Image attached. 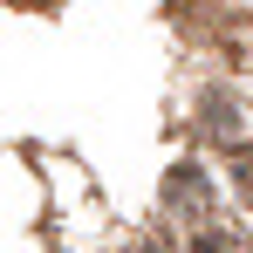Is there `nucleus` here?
Returning <instances> with one entry per match:
<instances>
[{
    "label": "nucleus",
    "mask_w": 253,
    "mask_h": 253,
    "mask_svg": "<svg viewBox=\"0 0 253 253\" xmlns=\"http://www.w3.org/2000/svg\"><path fill=\"white\" fill-rule=\"evenodd\" d=\"M14 7H48V0H14Z\"/></svg>",
    "instance_id": "f03ea898"
},
{
    "label": "nucleus",
    "mask_w": 253,
    "mask_h": 253,
    "mask_svg": "<svg viewBox=\"0 0 253 253\" xmlns=\"http://www.w3.org/2000/svg\"><path fill=\"white\" fill-rule=\"evenodd\" d=\"M192 253H226V247H219V240H192Z\"/></svg>",
    "instance_id": "f257e3e1"
}]
</instances>
